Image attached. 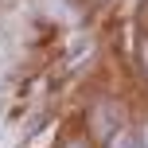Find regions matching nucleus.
Instances as JSON below:
<instances>
[{
    "label": "nucleus",
    "instance_id": "obj_1",
    "mask_svg": "<svg viewBox=\"0 0 148 148\" xmlns=\"http://www.w3.org/2000/svg\"><path fill=\"white\" fill-rule=\"evenodd\" d=\"M113 148H136V144L129 140V136H117V140H113Z\"/></svg>",
    "mask_w": 148,
    "mask_h": 148
},
{
    "label": "nucleus",
    "instance_id": "obj_2",
    "mask_svg": "<svg viewBox=\"0 0 148 148\" xmlns=\"http://www.w3.org/2000/svg\"><path fill=\"white\" fill-rule=\"evenodd\" d=\"M144 148H148V129H144Z\"/></svg>",
    "mask_w": 148,
    "mask_h": 148
}]
</instances>
